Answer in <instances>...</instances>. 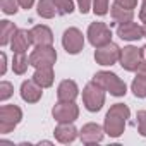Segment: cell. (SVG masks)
<instances>
[{"instance_id": "obj_1", "label": "cell", "mask_w": 146, "mask_h": 146, "mask_svg": "<svg viewBox=\"0 0 146 146\" xmlns=\"http://www.w3.org/2000/svg\"><path fill=\"white\" fill-rule=\"evenodd\" d=\"M129 115H131V110H129L127 105H124V103H115V105H112L110 110L107 112V117H105V124H103L105 132H107L110 137H119V136H122Z\"/></svg>"}, {"instance_id": "obj_2", "label": "cell", "mask_w": 146, "mask_h": 146, "mask_svg": "<svg viewBox=\"0 0 146 146\" xmlns=\"http://www.w3.org/2000/svg\"><path fill=\"white\" fill-rule=\"evenodd\" d=\"M93 81L96 84H100L105 91H108L110 95L113 96H124L127 93V86L125 83L113 72H108V70H100L93 76Z\"/></svg>"}, {"instance_id": "obj_3", "label": "cell", "mask_w": 146, "mask_h": 146, "mask_svg": "<svg viewBox=\"0 0 146 146\" xmlns=\"http://www.w3.org/2000/svg\"><path fill=\"white\" fill-rule=\"evenodd\" d=\"M83 103H84L86 110H90V112L102 110V107L105 103V90L100 84H96L95 81L88 83L83 90Z\"/></svg>"}, {"instance_id": "obj_4", "label": "cell", "mask_w": 146, "mask_h": 146, "mask_svg": "<svg viewBox=\"0 0 146 146\" xmlns=\"http://www.w3.org/2000/svg\"><path fill=\"white\" fill-rule=\"evenodd\" d=\"M21 119H23V110L17 105H4L0 108V132L9 134L21 122Z\"/></svg>"}, {"instance_id": "obj_5", "label": "cell", "mask_w": 146, "mask_h": 146, "mask_svg": "<svg viewBox=\"0 0 146 146\" xmlns=\"http://www.w3.org/2000/svg\"><path fill=\"white\" fill-rule=\"evenodd\" d=\"M57 60V52L52 45H46V46H36L31 55H29V64L36 69L40 67H53Z\"/></svg>"}, {"instance_id": "obj_6", "label": "cell", "mask_w": 146, "mask_h": 146, "mask_svg": "<svg viewBox=\"0 0 146 146\" xmlns=\"http://www.w3.org/2000/svg\"><path fill=\"white\" fill-rule=\"evenodd\" d=\"M88 40L95 48L105 46L112 41V31L105 23H91L88 28Z\"/></svg>"}, {"instance_id": "obj_7", "label": "cell", "mask_w": 146, "mask_h": 146, "mask_svg": "<svg viewBox=\"0 0 146 146\" xmlns=\"http://www.w3.org/2000/svg\"><path fill=\"white\" fill-rule=\"evenodd\" d=\"M143 57H144V50H143V48H137V46L129 45V46H124V48L120 50V58H119V62H120L122 69L132 72V70H137L139 64L143 62Z\"/></svg>"}, {"instance_id": "obj_8", "label": "cell", "mask_w": 146, "mask_h": 146, "mask_svg": "<svg viewBox=\"0 0 146 146\" xmlns=\"http://www.w3.org/2000/svg\"><path fill=\"white\" fill-rule=\"evenodd\" d=\"M62 46L65 48L67 53L70 55H78L84 48V36L78 28H69L64 31L62 36Z\"/></svg>"}, {"instance_id": "obj_9", "label": "cell", "mask_w": 146, "mask_h": 146, "mask_svg": "<svg viewBox=\"0 0 146 146\" xmlns=\"http://www.w3.org/2000/svg\"><path fill=\"white\" fill-rule=\"evenodd\" d=\"M52 115L58 124L74 122L79 117V108H78V105L74 102H60L58 100V103L52 110Z\"/></svg>"}, {"instance_id": "obj_10", "label": "cell", "mask_w": 146, "mask_h": 146, "mask_svg": "<svg viewBox=\"0 0 146 146\" xmlns=\"http://www.w3.org/2000/svg\"><path fill=\"white\" fill-rule=\"evenodd\" d=\"M119 58H120V48L112 41L105 46L96 48L95 52V60L100 65H113Z\"/></svg>"}, {"instance_id": "obj_11", "label": "cell", "mask_w": 146, "mask_h": 146, "mask_svg": "<svg viewBox=\"0 0 146 146\" xmlns=\"http://www.w3.org/2000/svg\"><path fill=\"white\" fill-rule=\"evenodd\" d=\"M103 134H105V129L102 125L90 122V124L83 125V129L79 132V137L84 144H95V143H100L103 139Z\"/></svg>"}, {"instance_id": "obj_12", "label": "cell", "mask_w": 146, "mask_h": 146, "mask_svg": "<svg viewBox=\"0 0 146 146\" xmlns=\"http://www.w3.org/2000/svg\"><path fill=\"white\" fill-rule=\"evenodd\" d=\"M117 35H119V38L127 40V41H137V40L144 38L143 28H141L139 24L132 23V21L119 24V28H117Z\"/></svg>"}, {"instance_id": "obj_13", "label": "cell", "mask_w": 146, "mask_h": 146, "mask_svg": "<svg viewBox=\"0 0 146 146\" xmlns=\"http://www.w3.org/2000/svg\"><path fill=\"white\" fill-rule=\"evenodd\" d=\"M29 33H31V41L36 46H46V45H52L53 43V33H52V29L48 26L38 24Z\"/></svg>"}, {"instance_id": "obj_14", "label": "cell", "mask_w": 146, "mask_h": 146, "mask_svg": "<svg viewBox=\"0 0 146 146\" xmlns=\"http://www.w3.org/2000/svg\"><path fill=\"white\" fill-rule=\"evenodd\" d=\"M31 43V33L28 29H17L11 40V48L14 53H26Z\"/></svg>"}, {"instance_id": "obj_15", "label": "cell", "mask_w": 146, "mask_h": 146, "mask_svg": "<svg viewBox=\"0 0 146 146\" xmlns=\"http://www.w3.org/2000/svg\"><path fill=\"white\" fill-rule=\"evenodd\" d=\"M41 90H43V88H41L35 79L24 81V83L21 84V98H23L24 102H28V103H36V102H40V98H41V95H43Z\"/></svg>"}, {"instance_id": "obj_16", "label": "cell", "mask_w": 146, "mask_h": 146, "mask_svg": "<svg viewBox=\"0 0 146 146\" xmlns=\"http://www.w3.org/2000/svg\"><path fill=\"white\" fill-rule=\"evenodd\" d=\"M79 95V88L74 81H70V79H65L58 84L57 88V96L60 102H74Z\"/></svg>"}, {"instance_id": "obj_17", "label": "cell", "mask_w": 146, "mask_h": 146, "mask_svg": "<svg viewBox=\"0 0 146 146\" xmlns=\"http://www.w3.org/2000/svg\"><path fill=\"white\" fill-rule=\"evenodd\" d=\"M55 134V139L67 144V143H72L76 137H78V129L72 125V122H65V124H58L53 131Z\"/></svg>"}, {"instance_id": "obj_18", "label": "cell", "mask_w": 146, "mask_h": 146, "mask_svg": "<svg viewBox=\"0 0 146 146\" xmlns=\"http://www.w3.org/2000/svg\"><path fill=\"white\" fill-rule=\"evenodd\" d=\"M33 79H35L41 88H50V86L53 84V79H55L53 69H52V67H40V69H36V72L33 74Z\"/></svg>"}, {"instance_id": "obj_19", "label": "cell", "mask_w": 146, "mask_h": 146, "mask_svg": "<svg viewBox=\"0 0 146 146\" xmlns=\"http://www.w3.org/2000/svg\"><path fill=\"white\" fill-rule=\"evenodd\" d=\"M110 16H112V19H113L115 23L122 24V23H129V21H132V17H134V11L125 9V7H122V5H119V4H113V5L110 7Z\"/></svg>"}, {"instance_id": "obj_20", "label": "cell", "mask_w": 146, "mask_h": 146, "mask_svg": "<svg viewBox=\"0 0 146 146\" xmlns=\"http://www.w3.org/2000/svg\"><path fill=\"white\" fill-rule=\"evenodd\" d=\"M16 31H17V28L14 26V23H11V21H2L0 23V45L5 46L12 40Z\"/></svg>"}, {"instance_id": "obj_21", "label": "cell", "mask_w": 146, "mask_h": 146, "mask_svg": "<svg viewBox=\"0 0 146 146\" xmlns=\"http://www.w3.org/2000/svg\"><path fill=\"white\" fill-rule=\"evenodd\" d=\"M38 14L45 19H52L55 17V14H58L57 5L53 0H40L38 2Z\"/></svg>"}, {"instance_id": "obj_22", "label": "cell", "mask_w": 146, "mask_h": 146, "mask_svg": "<svg viewBox=\"0 0 146 146\" xmlns=\"http://www.w3.org/2000/svg\"><path fill=\"white\" fill-rule=\"evenodd\" d=\"M28 65H31L29 64V58L24 55V53H14V60H12V69H14V72L16 74H24V72L28 70Z\"/></svg>"}, {"instance_id": "obj_23", "label": "cell", "mask_w": 146, "mask_h": 146, "mask_svg": "<svg viewBox=\"0 0 146 146\" xmlns=\"http://www.w3.org/2000/svg\"><path fill=\"white\" fill-rule=\"evenodd\" d=\"M131 88H132V93H134L136 98H144V96H146V78L137 74V76L134 78Z\"/></svg>"}, {"instance_id": "obj_24", "label": "cell", "mask_w": 146, "mask_h": 146, "mask_svg": "<svg viewBox=\"0 0 146 146\" xmlns=\"http://www.w3.org/2000/svg\"><path fill=\"white\" fill-rule=\"evenodd\" d=\"M17 7H19V0H0V9H2V12L7 14V16L16 14L19 11Z\"/></svg>"}, {"instance_id": "obj_25", "label": "cell", "mask_w": 146, "mask_h": 146, "mask_svg": "<svg viewBox=\"0 0 146 146\" xmlns=\"http://www.w3.org/2000/svg\"><path fill=\"white\" fill-rule=\"evenodd\" d=\"M55 5H57V11L58 14H70L72 11H74V2L72 0H53Z\"/></svg>"}, {"instance_id": "obj_26", "label": "cell", "mask_w": 146, "mask_h": 146, "mask_svg": "<svg viewBox=\"0 0 146 146\" xmlns=\"http://www.w3.org/2000/svg\"><path fill=\"white\" fill-rule=\"evenodd\" d=\"M12 93H14V86L11 83H7V81L0 83V100H2V102L9 100L12 96Z\"/></svg>"}, {"instance_id": "obj_27", "label": "cell", "mask_w": 146, "mask_h": 146, "mask_svg": "<svg viewBox=\"0 0 146 146\" xmlns=\"http://www.w3.org/2000/svg\"><path fill=\"white\" fill-rule=\"evenodd\" d=\"M93 12L96 16H105L108 12V0H93Z\"/></svg>"}, {"instance_id": "obj_28", "label": "cell", "mask_w": 146, "mask_h": 146, "mask_svg": "<svg viewBox=\"0 0 146 146\" xmlns=\"http://www.w3.org/2000/svg\"><path fill=\"white\" fill-rule=\"evenodd\" d=\"M137 131L141 136L146 137V110L137 112Z\"/></svg>"}, {"instance_id": "obj_29", "label": "cell", "mask_w": 146, "mask_h": 146, "mask_svg": "<svg viewBox=\"0 0 146 146\" xmlns=\"http://www.w3.org/2000/svg\"><path fill=\"white\" fill-rule=\"evenodd\" d=\"M78 5H79L81 14H88L91 9V0H78Z\"/></svg>"}, {"instance_id": "obj_30", "label": "cell", "mask_w": 146, "mask_h": 146, "mask_svg": "<svg viewBox=\"0 0 146 146\" xmlns=\"http://www.w3.org/2000/svg\"><path fill=\"white\" fill-rule=\"evenodd\" d=\"M115 4H119V5H122V7H125V9H136V5H137V0H115Z\"/></svg>"}, {"instance_id": "obj_31", "label": "cell", "mask_w": 146, "mask_h": 146, "mask_svg": "<svg viewBox=\"0 0 146 146\" xmlns=\"http://www.w3.org/2000/svg\"><path fill=\"white\" fill-rule=\"evenodd\" d=\"M0 60H2V67H0V74H5V70H7V55L2 52V53H0Z\"/></svg>"}, {"instance_id": "obj_32", "label": "cell", "mask_w": 146, "mask_h": 146, "mask_svg": "<svg viewBox=\"0 0 146 146\" xmlns=\"http://www.w3.org/2000/svg\"><path fill=\"white\" fill-rule=\"evenodd\" d=\"M139 21L146 24V4H143L141 9H139Z\"/></svg>"}, {"instance_id": "obj_33", "label": "cell", "mask_w": 146, "mask_h": 146, "mask_svg": "<svg viewBox=\"0 0 146 146\" xmlns=\"http://www.w3.org/2000/svg\"><path fill=\"white\" fill-rule=\"evenodd\" d=\"M136 72H137L139 76H144V78H146V60H143V62L139 64V67H137Z\"/></svg>"}, {"instance_id": "obj_34", "label": "cell", "mask_w": 146, "mask_h": 146, "mask_svg": "<svg viewBox=\"0 0 146 146\" xmlns=\"http://www.w3.org/2000/svg\"><path fill=\"white\" fill-rule=\"evenodd\" d=\"M33 4H35V0H19V5L23 9H31Z\"/></svg>"}, {"instance_id": "obj_35", "label": "cell", "mask_w": 146, "mask_h": 146, "mask_svg": "<svg viewBox=\"0 0 146 146\" xmlns=\"http://www.w3.org/2000/svg\"><path fill=\"white\" fill-rule=\"evenodd\" d=\"M143 33H144V38H146V24L143 26Z\"/></svg>"}, {"instance_id": "obj_36", "label": "cell", "mask_w": 146, "mask_h": 146, "mask_svg": "<svg viewBox=\"0 0 146 146\" xmlns=\"http://www.w3.org/2000/svg\"><path fill=\"white\" fill-rule=\"evenodd\" d=\"M143 50H144V55H146V45H144V46H143Z\"/></svg>"}, {"instance_id": "obj_37", "label": "cell", "mask_w": 146, "mask_h": 146, "mask_svg": "<svg viewBox=\"0 0 146 146\" xmlns=\"http://www.w3.org/2000/svg\"><path fill=\"white\" fill-rule=\"evenodd\" d=\"M143 4H146V0H143Z\"/></svg>"}]
</instances>
